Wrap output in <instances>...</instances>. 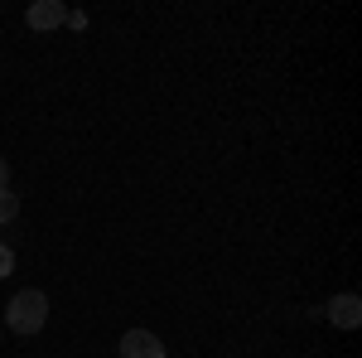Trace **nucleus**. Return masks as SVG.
Masks as SVG:
<instances>
[{
    "label": "nucleus",
    "mask_w": 362,
    "mask_h": 358,
    "mask_svg": "<svg viewBox=\"0 0 362 358\" xmlns=\"http://www.w3.org/2000/svg\"><path fill=\"white\" fill-rule=\"evenodd\" d=\"M5 325L15 334H39L49 325V296H44V291H20V296H10Z\"/></svg>",
    "instance_id": "f257e3e1"
},
{
    "label": "nucleus",
    "mask_w": 362,
    "mask_h": 358,
    "mask_svg": "<svg viewBox=\"0 0 362 358\" xmlns=\"http://www.w3.org/2000/svg\"><path fill=\"white\" fill-rule=\"evenodd\" d=\"M116 354L121 358H165V339L150 330H126L121 344H116Z\"/></svg>",
    "instance_id": "f03ea898"
},
{
    "label": "nucleus",
    "mask_w": 362,
    "mask_h": 358,
    "mask_svg": "<svg viewBox=\"0 0 362 358\" xmlns=\"http://www.w3.org/2000/svg\"><path fill=\"white\" fill-rule=\"evenodd\" d=\"M63 20H68L63 0H34V5L25 10V25H29V29H39V34H44V29H58Z\"/></svg>",
    "instance_id": "7ed1b4c3"
},
{
    "label": "nucleus",
    "mask_w": 362,
    "mask_h": 358,
    "mask_svg": "<svg viewBox=\"0 0 362 358\" xmlns=\"http://www.w3.org/2000/svg\"><path fill=\"white\" fill-rule=\"evenodd\" d=\"M329 320H334L338 330H358V325H362V301L353 296V291L334 296V301H329Z\"/></svg>",
    "instance_id": "20e7f679"
},
{
    "label": "nucleus",
    "mask_w": 362,
    "mask_h": 358,
    "mask_svg": "<svg viewBox=\"0 0 362 358\" xmlns=\"http://www.w3.org/2000/svg\"><path fill=\"white\" fill-rule=\"evenodd\" d=\"M15 218H20V198L10 189H0V223H15Z\"/></svg>",
    "instance_id": "39448f33"
},
{
    "label": "nucleus",
    "mask_w": 362,
    "mask_h": 358,
    "mask_svg": "<svg viewBox=\"0 0 362 358\" xmlns=\"http://www.w3.org/2000/svg\"><path fill=\"white\" fill-rule=\"evenodd\" d=\"M10 272H15V252H10L5 242H0V281H5Z\"/></svg>",
    "instance_id": "423d86ee"
},
{
    "label": "nucleus",
    "mask_w": 362,
    "mask_h": 358,
    "mask_svg": "<svg viewBox=\"0 0 362 358\" xmlns=\"http://www.w3.org/2000/svg\"><path fill=\"white\" fill-rule=\"evenodd\" d=\"M0 189H10V165L0 160Z\"/></svg>",
    "instance_id": "0eeeda50"
}]
</instances>
